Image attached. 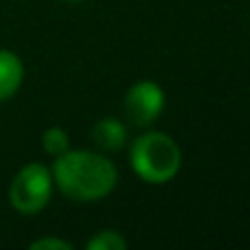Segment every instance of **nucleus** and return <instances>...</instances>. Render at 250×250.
I'll use <instances>...</instances> for the list:
<instances>
[{"instance_id":"obj_1","label":"nucleus","mask_w":250,"mask_h":250,"mask_svg":"<svg viewBox=\"0 0 250 250\" xmlns=\"http://www.w3.org/2000/svg\"><path fill=\"white\" fill-rule=\"evenodd\" d=\"M53 185L73 202H99L114 191L119 171L101 151L68 149L51 167Z\"/></svg>"},{"instance_id":"obj_2","label":"nucleus","mask_w":250,"mask_h":250,"mask_svg":"<svg viewBox=\"0 0 250 250\" xmlns=\"http://www.w3.org/2000/svg\"><path fill=\"white\" fill-rule=\"evenodd\" d=\"M129 167L147 185H167L182 169V149L167 132L147 129L129 145Z\"/></svg>"},{"instance_id":"obj_3","label":"nucleus","mask_w":250,"mask_h":250,"mask_svg":"<svg viewBox=\"0 0 250 250\" xmlns=\"http://www.w3.org/2000/svg\"><path fill=\"white\" fill-rule=\"evenodd\" d=\"M51 167L42 163H29L13 176L9 187V202L22 215H35L44 211L53 195Z\"/></svg>"},{"instance_id":"obj_4","label":"nucleus","mask_w":250,"mask_h":250,"mask_svg":"<svg viewBox=\"0 0 250 250\" xmlns=\"http://www.w3.org/2000/svg\"><path fill=\"white\" fill-rule=\"evenodd\" d=\"M165 90L160 83L151 79H141L134 86L127 88L123 97L125 123L134 127H149L160 119L165 110Z\"/></svg>"},{"instance_id":"obj_5","label":"nucleus","mask_w":250,"mask_h":250,"mask_svg":"<svg viewBox=\"0 0 250 250\" xmlns=\"http://www.w3.org/2000/svg\"><path fill=\"white\" fill-rule=\"evenodd\" d=\"M90 141L97 145L99 151L112 154V151H121L129 141V129L127 123L121 119L105 117L101 121H97L90 127Z\"/></svg>"},{"instance_id":"obj_6","label":"nucleus","mask_w":250,"mask_h":250,"mask_svg":"<svg viewBox=\"0 0 250 250\" xmlns=\"http://www.w3.org/2000/svg\"><path fill=\"white\" fill-rule=\"evenodd\" d=\"M24 82V64L20 55L9 48H0V101L16 97Z\"/></svg>"},{"instance_id":"obj_7","label":"nucleus","mask_w":250,"mask_h":250,"mask_svg":"<svg viewBox=\"0 0 250 250\" xmlns=\"http://www.w3.org/2000/svg\"><path fill=\"white\" fill-rule=\"evenodd\" d=\"M42 147H44V151H46L48 156H53V158L62 156L64 151L70 149V136H68V132H66L64 127H57V125L48 127L46 132L42 134Z\"/></svg>"},{"instance_id":"obj_8","label":"nucleus","mask_w":250,"mask_h":250,"mask_svg":"<svg viewBox=\"0 0 250 250\" xmlns=\"http://www.w3.org/2000/svg\"><path fill=\"white\" fill-rule=\"evenodd\" d=\"M125 248H127V239L119 230L112 229L99 230L86 242V250H125Z\"/></svg>"},{"instance_id":"obj_9","label":"nucleus","mask_w":250,"mask_h":250,"mask_svg":"<svg viewBox=\"0 0 250 250\" xmlns=\"http://www.w3.org/2000/svg\"><path fill=\"white\" fill-rule=\"evenodd\" d=\"M31 250H73V244L62 237H42L31 242Z\"/></svg>"},{"instance_id":"obj_10","label":"nucleus","mask_w":250,"mask_h":250,"mask_svg":"<svg viewBox=\"0 0 250 250\" xmlns=\"http://www.w3.org/2000/svg\"><path fill=\"white\" fill-rule=\"evenodd\" d=\"M64 2H83V0H64Z\"/></svg>"}]
</instances>
